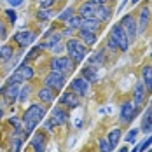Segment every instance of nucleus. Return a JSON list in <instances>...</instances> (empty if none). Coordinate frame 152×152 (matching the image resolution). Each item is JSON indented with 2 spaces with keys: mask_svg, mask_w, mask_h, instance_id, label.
Returning <instances> with one entry per match:
<instances>
[{
  "mask_svg": "<svg viewBox=\"0 0 152 152\" xmlns=\"http://www.w3.org/2000/svg\"><path fill=\"white\" fill-rule=\"evenodd\" d=\"M96 9H98V5L93 4L91 0H88V2H84V4L79 7V14L77 16H80V18H94Z\"/></svg>",
  "mask_w": 152,
  "mask_h": 152,
  "instance_id": "obj_12",
  "label": "nucleus"
},
{
  "mask_svg": "<svg viewBox=\"0 0 152 152\" xmlns=\"http://www.w3.org/2000/svg\"><path fill=\"white\" fill-rule=\"evenodd\" d=\"M110 9L105 7V5H98V9H96V12H94V18L98 19V21H107L108 18H110Z\"/></svg>",
  "mask_w": 152,
  "mask_h": 152,
  "instance_id": "obj_25",
  "label": "nucleus"
},
{
  "mask_svg": "<svg viewBox=\"0 0 152 152\" xmlns=\"http://www.w3.org/2000/svg\"><path fill=\"white\" fill-rule=\"evenodd\" d=\"M51 117L56 121V124H66V122H68V115H66V112L61 110V108H54Z\"/></svg>",
  "mask_w": 152,
  "mask_h": 152,
  "instance_id": "obj_23",
  "label": "nucleus"
},
{
  "mask_svg": "<svg viewBox=\"0 0 152 152\" xmlns=\"http://www.w3.org/2000/svg\"><path fill=\"white\" fill-rule=\"evenodd\" d=\"M138 135V129H131L128 135H126V142H135V137Z\"/></svg>",
  "mask_w": 152,
  "mask_h": 152,
  "instance_id": "obj_39",
  "label": "nucleus"
},
{
  "mask_svg": "<svg viewBox=\"0 0 152 152\" xmlns=\"http://www.w3.org/2000/svg\"><path fill=\"white\" fill-rule=\"evenodd\" d=\"M54 4V0H44V2H40V9H47V7H51Z\"/></svg>",
  "mask_w": 152,
  "mask_h": 152,
  "instance_id": "obj_41",
  "label": "nucleus"
},
{
  "mask_svg": "<svg viewBox=\"0 0 152 152\" xmlns=\"http://www.w3.org/2000/svg\"><path fill=\"white\" fill-rule=\"evenodd\" d=\"M79 35H80V39L88 44V46H93L94 42H96V35H94V31H88V30H79Z\"/></svg>",
  "mask_w": 152,
  "mask_h": 152,
  "instance_id": "obj_26",
  "label": "nucleus"
},
{
  "mask_svg": "<svg viewBox=\"0 0 152 152\" xmlns=\"http://www.w3.org/2000/svg\"><path fill=\"white\" fill-rule=\"evenodd\" d=\"M2 117H4V108L0 107V119H2Z\"/></svg>",
  "mask_w": 152,
  "mask_h": 152,
  "instance_id": "obj_45",
  "label": "nucleus"
},
{
  "mask_svg": "<svg viewBox=\"0 0 152 152\" xmlns=\"http://www.w3.org/2000/svg\"><path fill=\"white\" fill-rule=\"evenodd\" d=\"M44 84H46L47 88H51L53 91H54V89L60 91L61 88L65 86V75H63V74H58V72H51V74L44 79Z\"/></svg>",
  "mask_w": 152,
  "mask_h": 152,
  "instance_id": "obj_7",
  "label": "nucleus"
},
{
  "mask_svg": "<svg viewBox=\"0 0 152 152\" xmlns=\"http://www.w3.org/2000/svg\"><path fill=\"white\" fill-rule=\"evenodd\" d=\"M100 152H112L110 145H108V142H107V138L100 140Z\"/></svg>",
  "mask_w": 152,
  "mask_h": 152,
  "instance_id": "obj_36",
  "label": "nucleus"
},
{
  "mask_svg": "<svg viewBox=\"0 0 152 152\" xmlns=\"http://www.w3.org/2000/svg\"><path fill=\"white\" fill-rule=\"evenodd\" d=\"M44 115H46V108H44L42 105L33 103V105L28 107V108L25 110V114H23V126H25V133H26V135H30L31 131L35 129V126L44 119Z\"/></svg>",
  "mask_w": 152,
  "mask_h": 152,
  "instance_id": "obj_1",
  "label": "nucleus"
},
{
  "mask_svg": "<svg viewBox=\"0 0 152 152\" xmlns=\"http://www.w3.org/2000/svg\"><path fill=\"white\" fill-rule=\"evenodd\" d=\"M28 96H30V86H25L23 89H19V94H18V100H19L21 103H25V102L28 100Z\"/></svg>",
  "mask_w": 152,
  "mask_h": 152,
  "instance_id": "obj_30",
  "label": "nucleus"
},
{
  "mask_svg": "<svg viewBox=\"0 0 152 152\" xmlns=\"http://www.w3.org/2000/svg\"><path fill=\"white\" fill-rule=\"evenodd\" d=\"M138 110H140V108L135 107L131 102H126V103L121 107V121L122 122H129L138 114Z\"/></svg>",
  "mask_w": 152,
  "mask_h": 152,
  "instance_id": "obj_11",
  "label": "nucleus"
},
{
  "mask_svg": "<svg viewBox=\"0 0 152 152\" xmlns=\"http://www.w3.org/2000/svg\"><path fill=\"white\" fill-rule=\"evenodd\" d=\"M54 126H58V124H56V121H54V119L51 117V119H49V121L46 122V129H49V131H53V129H54Z\"/></svg>",
  "mask_w": 152,
  "mask_h": 152,
  "instance_id": "obj_40",
  "label": "nucleus"
},
{
  "mask_svg": "<svg viewBox=\"0 0 152 152\" xmlns=\"http://www.w3.org/2000/svg\"><path fill=\"white\" fill-rule=\"evenodd\" d=\"M35 39H37V35L30 30H23V31H18L14 35V40L18 42V46L19 47H28L31 46L33 42H35Z\"/></svg>",
  "mask_w": 152,
  "mask_h": 152,
  "instance_id": "obj_8",
  "label": "nucleus"
},
{
  "mask_svg": "<svg viewBox=\"0 0 152 152\" xmlns=\"http://www.w3.org/2000/svg\"><path fill=\"white\" fill-rule=\"evenodd\" d=\"M51 70L58 72V74H70L74 70V61L66 56H60V58H53L51 60Z\"/></svg>",
  "mask_w": 152,
  "mask_h": 152,
  "instance_id": "obj_3",
  "label": "nucleus"
},
{
  "mask_svg": "<svg viewBox=\"0 0 152 152\" xmlns=\"http://www.w3.org/2000/svg\"><path fill=\"white\" fill-rule=\"evenodd\" d=\"M147 152H152V149H149V151H147Z\"/></svg>",
  "mask_w": 152,
  "mask_h": 152,
  "instance_id": "obj_48",
  "label": "nucleus"
},
{
  "mask_svg": "<svg viewBox=\"0 0 152 152\" xmlns=\"http://www.w3.org/2000/svg\"><path fill=\"white\" fill-rule=\"evenodd\" d=\"M37 18H39L40 21H47V19L51 18V11H49V9H40V11L37 12Z\"/></svg>",
  "mask_w": 152,
  "mask_h": 152,
  "instance_id": "obj_33",
  "label": "nucleus"
},
{
  "mask_svg": "<svg viewBox=\"0 0 152 152\" xmlns=\"http://www.w3.org/2000/svg\"><path fill=\"white\" fill-rule=\"evenodd\" d=\"M11 58H12V47L11 46L0 47V61H9Z\"/></svg>",
  "mask_w": 152,
  "mask_h": 152,
  "instance_id": "obj_27",
  "label": "nucleus"
},
{
  "mask_svg": "<svg viewBox=\"0 0 152 152\" xmlns=\"http://www.w3.org/2000/svg\"><path fill=\"white\" fill-rule=\"evenodd\" d=\"M149 19H151V11H149V7H143V9L140 11V23H138V31H140V33H143V31L147 30Z\"/></svg>",
  "mask_w": 152,
  "mask_h": 152,
  "instance_id": "obj_16",
  "label": "nucleus"
},
{
  "mask_svg": "<svg viewBox=\"0 0 152 152\" xmlns=\"http://www.w3.org/2000/svg\"><path fill=\"white\" fill-rule=\"evenodd\" d=\"M5 37H7V33H5V26L0 23V39H2V40H5Z\"/></svg>",
  "mask_w": 152,
  "mask_h": 152,
  "instance_id": "obj_42",
  "label": "nucleus"
},
{
  "mask_svg": "<svg viewBox=\"0 0 152 152\" xmlns=\"http://www.w3.org/2000/svg\"><path fill=\"white\" fill-rule=\"evenodd\" d=\"M60 39H61L60 33H56V31H49V33L46 35V40L40 44V47H42V49H53V47H58Z\"/></svg>",
  "mask_w": 152,
  "mask_h": 152,
  "instance_id": "obj_14",
  "label": "nucleus"
},
{
  "mask_svg": "<svg viewBox=\"0 0 152 152\" xmlns=\"http://www.w3.org/2000/svg\"><path fill=\"white\" fill-rule=\"evenodd\" d=\"M31 147H33V152H44L46 142H44V135L42 133H35L33 135V138H31Z\"/></svg>",
  "mask_w": 152,
  "mask_h": 152,
  "instance_id": "obj_18",
  "label": "nucleus"
},
{
  "mask_svg": "<svg viewBox=\"0 0 152 152\" xmlns=\"http://www.w3.org/2000/svg\"><path fill=\"white\" fill-rule=\"evenodd\" d=\"M142 131L143 133H151L152 131V108H149L143 115V121H142Z\"/></svg>",
  "mask_w": 152,
  "mask_h": 152,
  "instance_id": "obj_22",
  "label": "nucleus"
},
{
  "mask_svg": "<svg viewBox=\"0 0 152 152\" xmlns=\"http://www.w3.org/2000/svg\"><path fill=\"white\" fill-rule=\"evenodd\" d=\"M70 88H72V93H75L77 96H86L89 91V82L84 77H77L70 82Z\"/></svg>",
  "mask_w": 152,
  "mask_h": 152,
  "instance_id": "obj_9",
  "label": "nucleus"
},
{
  "mask_svg": "<svg viewBox=\"0 0 152 152\" xmlns=\"http://www.w3.org/2000/svg\"><path fill=\"white\" fill-rule=\"evenodd\" d=\"M151 143H152V135H149V137L145 138V140H143L142 143H138V145H137V151H138V152H143V151H147V147H149Z\"/></svg>",
  "mask_w": 152,
  "mask_h": 152,
  "instance_id": "obj_31",
  "label": "nucleus"
},
{
  "mask_svg": "<svg viewBox=\"0 0 152 152\" xmlns=\"http://www.w3.org/2000/svg\"><path fill=\"white\" fill-rule=\"evenodd\" d=\"M40 51H42V47H40V46L31 47V51L28 53V56H26V58H28V60H33V58H37V54H39Z\"/></svg>",
  "mask_w": 152,
  "mask_h": 152,
  "instance_id": "obj_35",
  "label": "nucleus"
},
{
  "mask_svg": "<svg viewBox=\"0 0 152 152\" xmlns=\"http://www.w3.org/2000/svg\"><path fill=\"white\" fill-rule=\"evenodd\" d=\"M74 16H75V11H74L72 7H66V9H65V11L58 16V19H60V21H70Z\"/></svg>",
  "mask_w": 152,
  "mask_h": 152,
  "instance_id": "obj_28",
  "label": "nucleus"
},
{
  "mask_svg": "<svg viewBox=\"0 0 152 152\" xmlns=\"http://www.w3.org/2000/svg\"><path fill=\"white\" fill-rule=\"evenodd\" d=\"M66 51H68V56H70V60L74 61V63H80V61H84L86 54H88L86 46H84L82 42L75 40V39H70V40L66 42Z\"/></svg>",
  "mask_w": 152,
  "mask_h": 152,
  "instance_id": "obj_2",
  "label": "nucleus"
},
{
  "mask_svg": "<svg viewBox=\"0 0 152 152\" xmlns=\"http://www.w3.org/2000/svg\"><path fill=\"white\" fill-rule=\"evenodd\" d=\"M138 2H140V0H131V4H138Z\"/></svg>",
  "mask_w": 152,
  "mask_h": 152,
  "instance_id": "obj_47",
  "label": "nucleus"
},
{
  "mask_svg": "<svg viewBox=\"0 0 152 152\" xmlns=\"http://www.w3.org/2000/svg\"><path fill=\"white\" fill-rule=\"evenodd\" d=\"M21 143H23V142H21L19 138H14V140H12V145H11V152H19Z\"/></svg>",
  "mask_w": 152,
  "mask_h": 152,
  "instance_id": "obj_37",
  "label": "nucleus"
},
{
  "mask_svg": "<svg viewBox=\"0 0 152 152\" xmlns=\"http://www.w3.org/2000/svg\"><path fill=\"white\" fill-rule=\"evenodd\" d=\"M2 94L9 103H12L18 98V94H19V82H7L5 88L2 89Z\"/></svg>",
  "mask_w": 152,
  "mask_h": 152,
  "instance_id": "obj_10",
  "label": "nucleus"
},
{
  "mask_svg": "<svg viewBox=\"0 0 152 152\" xmlns=\"http://www.w3.org/2000/svg\"><path fill=\"white\" fill-rule=\"evenodd\" d=\"M33 68H31L28 63H23V65H19L18 68H16V72L12 75L9 77V80L7 82H21V80H30L31 77H33Z\"/></svg>",
  "mask_w": 152,
  "mask_h": 152,
  "instance_id": "obj_4",
  "label": "nucleus"
},
{
  "mask_svg": "<svg viewBox=\"0 0 152 152\" xmlns=\"http://www.w3.org/2000/svg\"><path fill=\"white\" fill-rule=\"evenodd\" d=\"M80 28H82V30H88V31H96L100 28V21H98L96 18H82Z\"/></svg>",
  "mask_w": 152,
  "mask_h": 152,
  "instance_id": "obj_17",
  "label": "nucleus"
},
{
  "mask_svg": "<svg viewBox=\"0 0 152 152\" xmlns=\"http://www.w3.org/2000/svg\"><path fill=\"white\" fill-rule=\"evenodd\" d=\"M21 2H23V0H9V4H11V5H19V4H21Z\"/></svg>",
  "mask_w": 152,
  "mask_h": 152,
  "instance_id": "obj_44",
  "label": "nucleus"
},
{
  "mask_svg": "<svg viewBox=\"0 0 152 152\" xmlns=\"http://www.w3.org/2000/svg\"><path fill=\"white\" fill-rule=\"evenodd\" d=\"M82 77L91 84V82H96V80H98V72H96V68H93V66H84V68H82Z\"/></svg>",
  "mask_w": 152,
  "mask_h": 152,
  "instance_id": "obj_21",
  "label": "nucleus"
},
{
  "mask_svg": "<svg viewBox=\"0 0 152 152\" xmlns=\"http://www.w3.org/2000/svg\"><path fill=\"white\" fill-rule=\"evenodd\" d=\"M119 152H128V149H126V147H122V149H119Z\"/></svg>",
  "mask_w": 152,
  "mask_h": 152,
  "instance_id": "obj_46",
  "label": "nucleus"
},
{
  "mask_svg": "<svg viewBox=\"0 0 152 152\" xmlns=\"http://www.w3.org/2000/svg\"><path fill=\"white\" fill-rule=\"evenodd\" d=\"M110 37L117 42V46H119L121 51H128V49H129V39H128L126 31L122 30L121 25H114V26H112V33H110Z\"/></svg>",
  "mask_w": 152,
  "mask_h": 152,
  "instance_id": "obj_5",
  "label": "nucleus"
},
{
  "mask_svg": "<svg viewBox=\"0 0 152 152\" xmlns=\"http://www.w3.org/2000/svg\"><path fill=\"white\" fill-rule=\"evenodd\" d=\"M119 140H121V129H112L108 133V137H107V142H108L110 149H115V145L119 143Z\"/></svg>",
  "mask_w": 152,
  "mask_h": 152,
  "instance_id": "obj_24",
  "label": "nucleus"
},
{
  "mask_svg": "<svg viewBox=\"0 0 152 152\" xmlns=\"http://www.w3.org/2000/svg\"><path fill=\"white\" fill-rule=\"evenodd\" d=\"M107 47H108L110 51H117V49H119V46H117V42H115V40H114L112 37L108 39V42H107Z\"/></svg>",
  "mask_w": 152,
  "mask_h": 152,
  "instance_id": "obj_38",
  "label": "nucleus"
},
{
  "mask_svg": "<svg viewBox=\"0 0 152 152\" xmlns=\"http://www.w3.org/2000/svg\"><path fill=\"white\" fill-rule=\"evenodd\" d=\"M39 100L44 102V103H51V102L54 100V93H53V89L47 88V86L40 88V91H39Z\"/></svg>",
  "mask_w": 152,
  "mask_h": 152,
  "instance_id": "obj_19",
  "label": "nucleus"
},
{
  "mask_svg": "<svg viewBox=\"0 0 152 152\" xmlns=\"http://www.w3.org/2000/svg\"><path fill=\"white\" fill-rule=\"evenodd\" d=\"M142 77H143V86H145V89H147V91H152V66H143Z\"/></svg>",
  "mask_w": 152,
  "mask_h": 152,
  "instance_id": "obj_20",
  "label": "nucleus"
},
{
  "mask_svg": "<svg viewBox=\"0 0 152 152\" xmlns=\"http://www.w3.org/2000/svg\"><path fill=\"white\" fill-rule=\"evenodd\" d=\"M5 16L9 18V21H11L12 25H14V23H16V19H18V14H16V11H14V9H7V11H5Z\"/></svg>",
  "mask_w": 152,
  "mask_h": 152,
  "instance_id": "obj_34",
  "label": "nucleus"
},
{
  "mask_svg": "<svg viewBox=\"0 0 152 152\" xmlns=\"http://www.w3.org/2000/svg\"><path fill=\"white\" fill-rule=\"evenodd\" d=\"M145 86H143V82H138L137 86H135V89H133V105L138 107L143 103V100H145Z\"/></svg>",
  "mask_w": 152,
  "mask_h": 152,
  "instance_id": "obj_13",
  "label": "nucleus"
},
{
  "mask_svg": "<svg viewBox=\"0 0 152 152\" xmlns=\"http://www.w3.org/2000/svg\"><path fill=\"white\" fill-rule=\"evenodd\" d=\"M122 26V30L126 31V35H128V39L129 40H133V39H137V33H138V25L137 21H135V18L131 14H126L122 16L121 23H119Z\"/></svg>",
  "mask_w": 152,
  "mask_h": 152,
  "instance_id": "obj_6",
  "label": "nucleus"
},
{
  "mask_svg": "<svg viewBox=\"0 0 152 152\" xmlns=\"http://www.w3.org/2000/svg\"><path fill=\"white\" fill-rule=\"evenodd\" d=\"M60 103L68 107V108H75V107H79V98H77L75 93H63L60 96Z\"/></svg>",
  "mask_w": 152,
  "mask_h": 152,
  "instance_id": "obj_15",
  "label": "nucleus"
},
{
  "mask_svg": "<svg viewBox=\"0 0 152 152\" xmlns=\"http://www.w3.org/2000/svg\"><path fill=\"white\" fill-rule=\"evenodd\" d=\"M89 65H103V61H105V58H103V53H94L91 58H89Z\"/></svg>",
  "mask_w": 152,
  "mask_h": 152,
  "instance_id": "obj_29",
  "label": "nucleus"
},
{
  "mask_svg": "<svg viewBox=\"0 0 152 152\" xmlns=\"http://www.w3.org/2000/svg\"><path fill=\"white\" fill-rule=\"evenodd\" d=\"M80 21H82V18L80 16H74L70 21H68V28H72V30H75V28H80Z\"/></svg>",
  "mask_w": 152,
  "mask_h": 152,
  "instance_id": "obj_32",
  "label": "nucleus"
},
{
  "mask_svg": "<svg viewBox=\"0 0 152 152\" xmlns=\"http://www.w3.org/2000/svg\"><path fill=\"white\" fill-rule=\"evenodd\" d=\"M91 2L93 4H96V5H105L108 0H91Z\"/></svg>",
  "mask_w": 152,
  "mask_h": 152,
  "instance_id": "obj_43",
  "label": "nucleus"
}]
</instances>
